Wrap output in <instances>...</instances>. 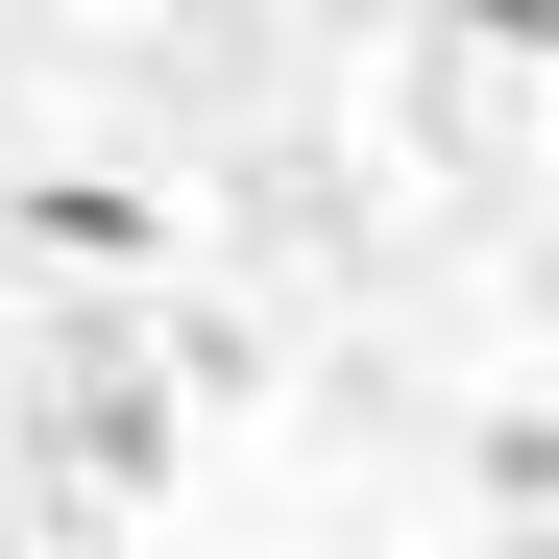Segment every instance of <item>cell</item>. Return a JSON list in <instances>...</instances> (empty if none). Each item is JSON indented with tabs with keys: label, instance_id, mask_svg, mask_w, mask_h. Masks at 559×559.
<instances>
[{
	"label": "cell",
	"instance_id": "obj_1",
	"mask_svg": "<svg viewBox=\"0 0 559 559\" xmlns=\"http://www.w3.org/2000/svg\"><path fill=\"white\" fill-rule=\"evenodd\" d=\"M438 25H462V49H535V25H559V0H438Z\"/></svg>",
	"mask_w": 559,
	"mask_h": 559
}]
</instances>
